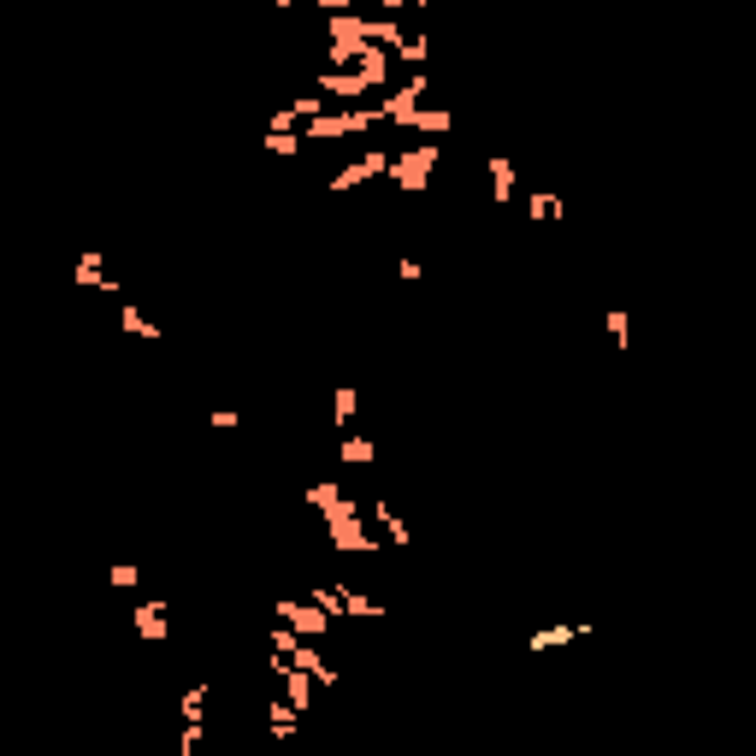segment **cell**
Returning <instances> with one entry per match:
<instances>
[{
	"instance_id": "cell-20",
	"label": "cell",
	"mask_w": 756,
	"mask_h": 756,
	"mask_svg": "<svg viewBox=\"0 0 756 756\" xmlns=\"http://www.w3.org/2000/svg\"><path fill=\"white\" fill-rule=\"evenodd\" d=\"M343 461H349V467H372V461H378V449H372V438L349 431V438H343Z\"/></svg>"
},
{
	"instance_id": "cell-17",
	"label": "cell",
	"mask_w": 756,
	"mask_h": 756,
	"mask_svg": "<svg viewBox=\"0 0 756 756\" xmlns=\"http://www.w3.org/2000/svg\"><path fill=\"white\" fill-rule=\"evenodd\" d=\"M526 213L538 219V225H550V219H561V213H568V201H561V196H550V189H532V196H526Z\"/></svg>"
},
{
	"instance_id": "cell-4",
	"label": "cell",
	"mask_w": 756,
	"mask_h": 756,
	"mask_svg": "<svg viewBox=\"0 0 756 756\" xmlns=\"http://www.w3.org/2000/svg\"><path fill=\"white\" fill-rule=\"evenodd\" d=\"M420 107H426V72H414L408 83L396 89V95H385V100H378V113H385V125H402V130L414 125V113H420Z\"/></svg>"
},
{
	"instance_id": "cell-27",
	"label": "cell",
	"mask_w": 756,
	"mask_h": 756,
	"mask_svg": "<svg viewBox=\"0 0 756 756\" xmlns=\"http://www.w3.org/2000/svg\"><path fill=\"white\" fill-rule=\"evenodd\" d=\"M107 579H113L118 591H130V586H136V579H143V573H136V568H107Z\"/></svg>"
},
{
	"instance_id": "cell-10",
	"label": "cell",
	"mask_w": 756,
	"mask_h": 756,
	"mask_svg": "<svg viewBox=\"0 0 756 756\" xmlns=\"http://www.w3.org/2000/svg\"><path fill=\"white\" fill-rule=\"evenodd\" d=\"M367 42H372V48H385V54H402V48H408V36H402L396 18L378 13V18H367Z\"/></svg>"
},
{
	"instance_id": "cell-12",
	"label": "cell",
	"mask_w": 756,
	"mask_h": 756,
	"mask_svg": "<svg viewBox=\"0 0 756 756\" xmlns=\"http://www.w3.org/2000/svg\"><path fill=\"white\" fill-rule=\"evenodd\" d=\"M77 284H89V290H118V284H107V255H100V248H83V255H77Z\"/></svg>"
},
{
	"instance_id": "cell-3",
	"label": "cell",
	"mask_w": 756,
	"mask_h": 756,
	"mask_svg": "<svg viewBox=\"0 0 756 756\" xmlns=\"http://www.w3.org/2000/svg\"><path fill=\"white\" fill-rule=\"evenodd\" d=\"M443 160V143H414V148H402L396 160H390V184L396 189H426V178L438 171Z\"/></svg>"
},
{
	"instance_id": "cell-19",
	"label": "cell",
	"mask_w": 756,
	"mask_h": 756,
	"mask_svg": "<svg viewBox=\"0 0 756 756\" xmlns=\"http://www.w3.org/2000/svg\"><path fill=\"white\" fill-rule=\"evenodd\" d=\"M449 125H456V118L443 113V107H420L408 130H420V136H449Z\"/></svg>"
},
{
	"instance_id": "cell-14",
	"label": "cell",
	"mask_w": 756,
	"mask_h": 756,
	"mask_svg": "<svg viewBox=\"0 0 756 756\" xmlns=\"http://www.w3.org/2000/svg\"><path fill=\"white\" fill-rule=\"evenodd\" d=\"M355 408H361V390L355 385H337V396H331V426L349 438V426H355Z\"/></svg>"
},
{
	"instance_id": "cell-15",
	"label": "cell",
	"mask_w": 756,
	"mask_h": 756,
	"mask_svg": "<svg viewBox=\"0 0 756 756\" xmlns=\"http://www.w3.org/2000/svg\"><path fill=\"white\" fill-rule=\"evenodd\" d=\"M266 727H272V739H296V727H301V709H290L284 698H272V703H266Z\"/></svg>"
},
{
	"instance_id": "cell-21",
	"label": "cell",
	"mask_w": 756,
	"mask_h": 756,
	"mask_svg": "<svg viewBox=\"0 0 756 756\" xmlns=\"http://www.w3.org/2000/svg\"><path fill=\"white\" fill-rule=\"evenodd\" d=\"M207 698H213V685H207V680H196V685H189V691H184V703H178V709H184V721H201V715H207Z\"/></svg>"
},
{
	"instance_id": "cell-5",
	"label": "cell",
	"mask_w": 756,
	"mask_h": 756,
	"mask_svg": "<svg viewBox=\"0 0 756 756\" xmlns=\"http://www.w3.org/2000/svg\"><path fill=\"white\" fill-rule=\"evenodd\" d=\"M278 614H284V627H296L301 639H326L331 632V614L308 597H278Z\"/></svg>"
},
{
	"instance_id": "cell-2",
	"label": "cell",
	"mask_w": 756,
	"mask_h": 756,
	"mask_svg": "<svg viewBox=\"0 0 756 756\" xmlns=\"http://www.w3.org/2000/svg\"><path fill=\"white\" fill-rule=\"evenodd\" d=\"M378 118H385L378 107H331V113L314 118V125H301L296 136L301 143H343V136H367Z\"/></svg>"
},
{
	"instance_id": "cell-7",
	"label": "cell",
	"mask_w": 756,
	"mask_h": 756,
	"mask_svg": "<svg viewBox=\"0 0 756 756\" xmlns=\"http://www.w3.org/2000/svg\"><path fill=\"white\" fill-rule=\"evenodd\" d=\"M314 89H319L326 100H361V95H372L378 83H372L367 72H319Z\"/></svg>"
},
{
	"instance_id": "cell-11",
	"label": "cell",
	"mask_w": 756,
	"mask_h": 756,
	"mask_svg": "<svg viewBox=\"0 0 756 756\" xmlns=\"http://www.w3.org/2000/svg\"><path fill=\"white\" fill-rule=\"evenodd\" d=\"M290 662H296V668H301V673H308V680H314V685H337V680H343V673H337V668H331V662H326V656H319L314 644H301V650H296V656H290Z\"/></svg>"
},
{
	"instance_id": "cell-23",
	"label": "cell",
	"mask_w": 756,
	"mask_h": 756,
	"mask_svg": "<svg viewBox=\"0 0 756 756\" xmlns=\"http://www.w3.org/2000/svg\"><path fill=\"white\" fill-rule=\"evenodd\" d=\"M337 597H343V609H349V614H385V603L361 597V591H355V586H343V579H337Z\"/></svg>"
},
{
	"instance_id": "cell-9",
	"label": "cell",
	"mask_w": 756,
	"mask_h": 756,
	"mask_svg": "<svg viewBox=\"0 0 756 756\" xmlns=\"http://www.w3.org/2000/svg\"><path fill=\"white\" fill-rule=\"evenodd\" d=\"M130 627H136V632H143V639L148 644H160V639H166V597H148V603H136V609H130Z\"/></svg>"
},
{
	"instance_id": "cell-16",
	"label": "cell",
	"mask_w": 756,
	"mask_h": 756,
	"mask_svg": "<svg viewBox=\"0 0 756 756\" xmlns=\"http://www.w3.org/2000/svg\"><path fill=\"white\" fill-rule=\"evenodd\" d=\"M118 326H125L130 337H143V343H160V337H166V331H160L154 319L143 314V308H130V301H125V308H118Z\"/></svg>"
},
{
	"instance_id": "cell-8",
	"label": "cell",
	"mask_w": 756,
	"mask_h": 756,
	"mask_svg": "<svg viewBox=\"0 0 756 756\" xmlns=\"http://www.w3.org/2000/svg\"><path fill=\"white\" fill-rule=\"evenodd\" d=\"M586 621H556V627H538V632H532V639H526V650H532V656H543V650H561V644H573V639H586Z\"/></svg>"
},
{
	"instance_id": "cell-24",
	"label": "cell",
	"mask_w": 756,
	"mask_h": 756,
	"mask_svg": "<svg viewBox=\"0 0 756 756\" xmlns=\"http://www.w3.org/2000/svg\"><path fill=\"white\" fill-rule=\"evenodd\" d=\"M378 520H385V538L396 543V550H408V526H402V520H396V508H390L385 497H378Z\"/></svg>"
},
{
	"instance_id": "cell-25",
	"label": "cell",
	"mask_w": 756,
	"mask_h": 756,
	"mask_svg": "<svg viewBox=\"0 0 756 756\" xmlns=\"http://www.w3.org/2000/svg\"><path fill=\"white\" fill-rule=\"evenodd\" d=\"M420 272H426V266H420L414 255H402V260H396V278H402V284H420Z\"/></svg>"
},
{
	"instance_id": "cell-18",
	"label": "cell",
	"mask_w": 756,
	"mask_h": 756,
	"mask_svg": "<svg viewBox=\"0 0 756 756\" xmlns=\"http://www.w3.org/2000/svg\"><path fill=\"white\" fill-rule=\"evenodd\" d=\"M603 331L614 337V349H621V355L632 349V314H627V308H609V314H603Z\"/></svg>"
},
{
	"instance_id": "cell-13",
	"label": "cell",
	"mask_w": 756,
	"mask_h": 756,
	"mask_svg": "<svg viewBox=\"0 0 756 756\" xmlns=\"http://www.w3.org/2000/svg\"><path fill=\"white\" fill-rule=\"evenodd\" d=\"M491 201H497V207L514 201V160L508 154H491Z\"/></svg>"
},
{
	"instance_id": "cell-1",
	"label": "cell",
	"mask_w": 756,
	"mask_h": 756,
	"mask_svg": "<svg viewBox=\"0 0 756 756\" xmlns=\"http://www.w3.org/2000/svg\"><path fill=\"white\" fill-rule=\"evenodd\" d=\"M308 502H314V508L326 514V526H331V550H355V556L378 550V538H372V532L361 526V502L349 497V491H343L337 479H314V485H308Z\"/></svg>"
},
{
	"instance_id": "cell-26",
	"label": "cell",
	"mask_w": 756,
	"mask_h": 756,
	"mask_svg": "<svg viewBox=\"0 0 756 756\" xmlns=\"http://www.w3.org/2000/svg\"><path fill=\"white\" fill-rule=\"evenodd\" d=\"M396 59H408V65H426V36H414V42L402 48V54H396Z\"/></svg>"
},
{
	"instance_id": "cell-22",
	"label": "cell",
	"mask_w": 756,
	"mask_h": 756,
	"mask_svg": "<svg viewBox=\"0 0 756 756\" xmlns=\"http://www.w3.org/2000/svg\"><path fill=\"white\" fill-rule=\"evenodd\" d=\"M260 148H266V154H301V136L296 130H266V136H260Z\"/></svg>"
},
{
	"instance_id": "cell-6",
	"label": "cell",
	"mask_w": 756,
	"mask_h": 756,
	"mask_svg": "<svg viewBox=\"0 0 756 756\" xmlns=\"http://www.w3.org/2000/svg\"><path fill=\"white\" fill-rule=\"evenodd\" d=\"M390 160H396V154H385V148H367L361 160H349V166L331 178V189H361V184H372V178H390Z\"/></svg>"
}]
</instances>
